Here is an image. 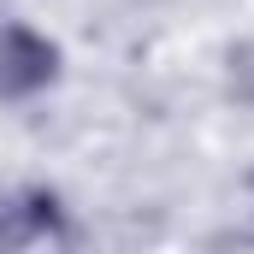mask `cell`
I'll use <instances>...</instances> for the list:
<instances>
[{
	"label": "cell",
	"instance_id": "obj_1",
	"mask_svg": "<svg viewBox=\"0 0 254 254\" xmlns=\"http://www.w3.org/2000/svg\"><path fill=\"white\" fill-rule=\"evenodd\" d=\"M71 231L54 190H18L0 201V254H54Z\"/></svg>",
	"mask_w": 254,
	"mask_h": 254
},
{
	"label": "cell",
	"instance_id": "obj_2",
	"mask_svg": "<svg viewBox=\"0 0 254 254\" xmlns=\"http://www.w3.org/2000/svg\"><path fill=\"white\" fill-rule=\"evenodd\" d=\"M60 77V48L30 30V24H6L0 30V101H30Z\"/></svg>",
	"mask_w": 254,
	"mask_h": 254
}]
</instances>
